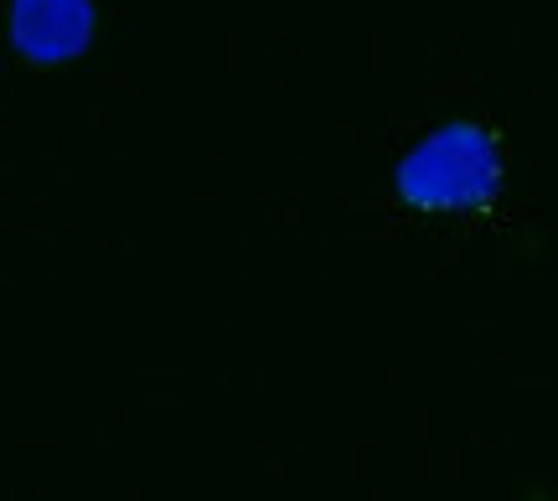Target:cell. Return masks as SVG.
Listing matches in <instances>:
<instances>
[{"label": "cell", "instance_id": "obj_1", "mask_svg": "<svg viewBox=\"0 0 558 501\" xmlns=\"http://www.w3.org/2000/svg\"><path fill=\"white\" fill-rule=\"evenodd\" d=\"M501 186V145L492 130L450 120L399 161V192L424 212H476Z\"/></svg>", "mask_w": 558, "mask_h": 501}, {"label": "cell", "instance_id": "obj_2", "mask_svg": "<svg viewBox=\"0 0 558 501\" xmlns=\"http://www.w3.org/2000/svg\"><path fill=\"white\" fill-rule=\"evenodd\" d=\"M94 37V5L88 0H16L11 5V41L32 62L78 58Z\"/></svg>", "mask_w": 558, "mask_h": 501}]
</instances>
